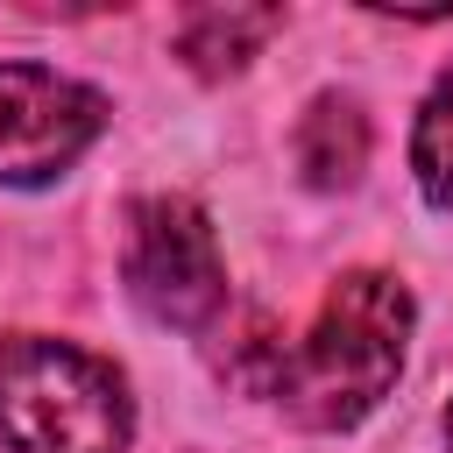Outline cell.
Returning <instances> with one entry per match:
<instances>
[{"mask_svg":"<svg viewBox=\"0 0 453 453\" xmlns=\"http://www.w3.org/2000/svg\"><path fill=\"white\" fill-rule=\"evenodd\" d=\"M403 340H411V290L389 269H347L319 319L304 326L297 347H269V375L262 389L311 432H347L361 425L396 368H403Z\"/></svg>","mask_w":453,"mask_h":453,"instance_id":"1","label":"cell"},{"mask_svg":"<svg viewBox=\"0 0 453 453\" xmlns=\"http://www.w3.org/2000/svg\"><path fill=\"white\" fill-rule=\"evenodd\" d=\"M134 432L127 382L113 361L42 340V333H7L0 340V439L7 453H120Z\"/></svg>","mask_w":453,"mask_h":453,"instance_id":"2","label":"cell"},{"mask_svg":"<svg viewBox=\"0 0 453 453\" xmlns=\"http://www.w3.org/2000/svg\"><path fill=\"white\" fill-rule=\"evenodd\" d=\"M127 290L163 326H205L226 304L219 234L191 198H142L127 205Z\"/></svg>","mask_w":453,"mask_h":453,"instance_id":"3","label":"cell"},{"mask_svg":"<svg viewBox=\"0 0 453 453\" xmlns=\"http://www.w3.org/2000/svg\"><path fill=\"white\" fill-rule=\"evenodd\" d=\"M106 127V99L42 71L0 64V184H42Z\"/></svg>","mask_w":453,"mask_h":453,"instance_id":"4","label":"cell"},{"mask_svg":"<svg viewBox=\"0 0 453 453\" xmlns=\"http://www.w3.org/2000/svg\"><path fill=\"white\" fill-rule=\"evenodd\" d=\"M276 28H283L276 7H191V14L177 21V57H184L198 78H226V71H241V64L262 50V35H276Z\"/></svg>","mask_w":453,"mask_h":453,"instance_id":"5","label":"cell"},{"mask_svg":"<svg viewBox=\"0 0 453 453\" xmlns=\"http://www.w3.org/2000/svg\"><path fill=\"white\" fill-rule=\"evenodd\" d=\"M297 163H304V177H311L319 191L354 184L361 163H368V113H361L354 99H340V92L311 99V113L297 120Z\"/></svg>","mask_w":453,"mask_h":453,"instance_id":"6","label":"cell"},{"mask_svg":"<svg viewBox=\"0 0 453 453\" xmlns=\"http://www.w3.org/2000/svg\"><path fill=\"white\" fill-rule=\"evenodd\" d=\"M411 170H418V184H425L432 205H453V71L432 85V99H425V113H418Z\"/></svg>","mask_w":453,"mask_h":453,"instance_id":"7","label":"cell"},{"mask_svg":"<svg viewBox=\"0 0 453 453\" xmlns=\"http://www.w3.org/2000/svg\"><path fill=\"white\" fill-rule=\"evenodd\" d=\"M446 446H453V403H446Z\"/></svg>","mask_w":453,"mask_h":453,"instance_id":"8","label":"cell"}]
</instances>
